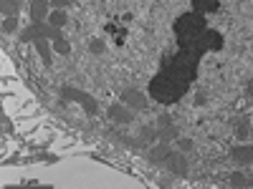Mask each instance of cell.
Here are the masks:
<instances>
[{
	"instance_id": "7402d4cb",
	"label": "cell",
	"mask_w": 253,
	"mask_h": 189,
	"mask_svg": "<svg viewBox=\"0 0 253 189\" xmlns=\"http://www.w3.org/2000/svg\"><path fill=\"white\" fill-rule=\"evenodd\" d=\"M193 139H187V136H177V149L180 152H193Z\"/></svg>"
},
{
	"instance_id": "4316f807",
	"label": "cell",
	"mask_w": 253,
	"mask_h": 189,
	"mask_svg": "<svg viewBox=\"0 0 253 189\" xmlns=\"http://www.w3.org/2000/svg\"><path fill=\"white\" fill-rule=\"evenodd\" d=\"M248 187H251V189H253V174H251V177H248Z\"/></svg>"
},
{
	"instance_id": "30bf717a",
	"label": "cell",
	"mask_w": 253,
	"mask_h": 189,
	"mask_svg": "<svg viewBox=\"0 0 253 189\" xmlns=\"http://www.w3.org/2000/svg\"><path fill=\"white\" fill-rule=\"evenodd\" d=\"M170 152H172V146H170V141H157L150 152H147V159H150L155 166H162L165 164V159L170 157Z\"/></svg>"
},
{
	"instance_id": "603a6c76",
	"label": "cell",
	"mask_w": 253,
	"mask_h": 189,
	"mask_svg": "<svg viewBox=\"0 0 253 189\" xmlns=\"http://www.w3.org/2000/svg\"><path fill=\"white\" fill-rule=\"evenodd\" d=\"M74 3L76 0H51V8H61L63 10V8H71Z\"/></svg>"
},
{
	"instance_id": "e0dca14e",
	"label": "cell",
	"mask_w": 253,
	"mask_h": 189,
	"mask_svg": "<svg viewBox=\"0 0 253 189\" xmlns=\"http://www.w3.org/2000/svg\"><path fill=\"white\" fill-rule=\"evenodd\" d=\"M51 46H53V51H56L58 56H69V53H71V43H69V38H66V35L56 38Z\"/></svg>"
},
{
	"instance_id": "5b68a950",
	"label": "cell",
	"mask_w": 253,
	"mask_h": 189,
	"mask_svg": "<svg viewBox=\"0 0 253 189\" xmlns=\"http://www.w3.org/2000/svg\"><path fill=\"white\" fill-rule=\"evenodd\" d=\"M165 169L170 172L172 177H187V172H190V166H187V161H185V152H170V157L165 159Z\"/></svg>"
},
{
	"instance_id": "cb8c5ba5",
	"label": "cell",
	"mask_w": 253,
	"mask_h": 189,
	"mask_svg": "<svg viewBox=\"0 0 253 189\" xmlns=\"http://www.w3.org/2000/svg\"><path fill=\"white\" fill-rule=\"evenodd\" d=\"M195 103H198V106H205V94H198L195 96Z\"/></svg>"
},
{
	"instance_id": "ffe728a7",
	"label": "cell",
	"mask_w": 253,
	"mask_h": 189,
	"mask_svg": "<svg viewBox=\"0 0 253 189\" xmlns=\"http://www.w3.org/2000/svg\"><path fill=\"white\" fill-rule=\"evenodd\" d=\"M89 51H91L94 56H101L104 51H107V43H104L101 38H91V40H89Z\"/></svg>"
},
{
	"instance_id": "52a82bcc",
	"label": "cell",
	"mask_w": 253,
	"mask_h": 189,
	"mask_svg": "<svg viewBox=\"0 0 253 189\" xmlns=\"http://www.w3.org/2000/svg\"><path fill=\"white\" fill-rule=\"evenodd\" d=\"M51 0H31L28 3V15H31V23H43L51 15Z\"/></svg>"
},
{
	"instance_id": "2e32d148",
	"label": "cell",
	"mask_w": 253,
	"mask_h": 189,
	"mask_svg": "<svg viewBox=\"0 0 253 189\" xmlns=\"http://www.w3.org/2000/svg\"><path fill=\"white\" fill-rule=\"evenodd\" d=\"M139 139H142V141H147V144L160 141V136H157V126H152V124H144L142 129H139Z\"/></svg>"
},
{
	"instance_id": "8992f818",
	"label": "cell",
	"mask_w": 253,
	"mask_h": 189,
	"mask_svg": "<svg viewBox=\"0 0 253 189\" xmlns=\"http://www.w3.org/2000/svg\"><path fill=\"white\" fill-rule=\"evenodd\" d=\"M157 136H160V141H177V136H180V131H177V126L172 124V116H160L157 119Z\"/></svg>"
},
{
	"instance_id": "484cf974",
	"label": "cell",
	"mask_w": 253,
	"mask_h": 189,
	"mask_svg": "<svg viewBox=\"0 0 253 189\" xmlns=\"http://www.w3.org/2000/svg\"><path fill=\"white\" fill-rule=\"evenodd\" d=\"M248 94L253 96V81H248Z\"/></svg>"
},
{
	"instance_id": "ba28073f",
	"label": "cell",
	"mask_w": 253,
	"mask_h": 189,
	"mask_svg": "<svg viewBox=\"0 0 253 189\" xmlns=\"http://www.w3.org/2000/svg\"><path fill=\"white\" fill-rule=\"evenodd\" d=\"M119 101L126 103V106L134 109V111H144L147 109V96L142 91H137V89H124L122 96H119Z\"/></svg>"
},
{
	"instance_id": "7c38bea8",
	"label": "cell",
	"mask_w": 253,
	"mask_h": 189,
	"mask_svg": "<svg viewBox=\"0 0 253 189\" xmlns=\"http://www.w3.org/2000/svg\"><path fill=\"white\" fill-rule=\"evenodd\" d=\"M53 43V40H48V38H41V40H36V43H33V48L38 51V56H41V61H43V66L46 68H51L53 66V58H51V46Z\"/></svg>"
},
{
	"instance_id": "277c9868",
	"label": "cell",
	"mask_w": 253,
	"mask_h": 189,
	"mask_svg": "<svg viewBox=\"0 0 253 189\" xmlns=\"http://www.w3.org/2000/svg\"><path fill=\"white\" fill-rule=\"evenodd\" d=\"M58 94H61L63 101H74V103H79V106L86 111L89 116H96V114H99V101H96L91 94L79 91V89H74V86H61Z\"/></svg>"
},
{
	"instance_id": "5bb4252c",
	"label": "cell",
	"mask_w": 253,
	"mask_h": 189,
	"mask_svg": "<svg viewBox=\"0 0 253 189\" xmlns=\"http://www.w3.org/2000/svg\"><path fill=\"white\" fill-rule=\"evenodd\" d=\"M48 23H51L53 28H63V26L69 23V15H66V10L53 8V10H51V15H48Z\"/></svg>"
},
{
	"instance_id": "ac0fdd59",
	"label": "cell",
	"mask_w": 253,
	"mask_h": 189,
	"mask_svg": "<svg viewBox=\"0 0 253 189\" xmlns=\"http://www.w3.org/2000/svg\"><path fill=\"white\" fill-rule=\"evenodd\" d=\"M228 184H230V187H236V189L248 187V177L241 174V172H233V174H230V179H228Z\"/></svg>"
},
{
	"instance_id": "7a4b0ae2",
	"label": "cell",
	"mask_w": 253,
	"mask_h": 189,
	"mask_svg": "<svg viewBox=\"0 0 253 189\" xmlns=\"http://www.w3.org/2000/svg\"><path fill=\"white\" fill-rule=\"evenodd\" d=\"M208 28V20H205V13H198V10H187L182 13L177 20H175V38L177 40H187V38H195L200 35L203 31Z\"/></svg>"
},
{
	"instance_id": "8fae6325",
	"label": "cell",
	"mask_w": 253,
	"mask_h": 189,
	"mask_svg": "<svg viewBox=\"0 0 253 189\" xmlns=\"http://www.w3.org/2000/svg\"><path fill=\"white\" fill-rule=\"evenodd\" d=\"M230 159H233L238 166H248L253 164V144H238L230 149Z\"/></svg>"
},
{
	"instance_id": "d4e9b609",
	"label": "cell",
	"mask_w": 253,
	"mask_h": 189,
	"mask_svg": "<svg viewBox=\"0 0 253 189\" xmlns=\"http://www.w3.org/2000/svg\"><path fill=\"white\" fill-rule=\"evenodd\" d=\"M170 184H172L170 177H162V179H160V187H170Z\"/></svg>"
},
{
	"instance_id": "9c48e42d",
	"label": "cell",
	"mask_w": 253,
	"mask_h": 189,
	"mask_svg": "<svg viewBox=\"0 0 253 189\" xmlns=\"http://www.w3.org/2000/svg\"><path fill=\"white\" fill-rule=\"evenodd\" d=\"M132 111H134V109H129L126 103L117 101V103H112V106H109V119L117 121V124H132V121H134Z\"/></svg>"
},
{
	"instance_id": "4fadbf2b",
	"label": "cell",
	"mask_w": 253,
	"mask_h": 189,
	"mask_svg": "<svg viewBox=\"0 0 253 189\" xmlns=\"http://www.w3.org/2000/svg\"><path fill=\"white\" fill-rule=\"evenodd\" d=\"M20 5H23L20 0H0V13H3V18H10V15L18 18Z\"/></svg>"
},
{
	"instance_id": "44dd1931",
	"label": "cell",
	"mask_w": 253,
	"mask_h": 189,
	"mask_svg": "<svg viewBox=\"0 0 253 189\" xmlns=\"http://www.w3.org/2000/svg\"><path fill=\"white\" fill-rule=\"evenodd\" d=\"M236 136H238V141H248V136H251V124L248 121H243L236 129Z\"/></svg>"
},
{
	"instance_id": "6da1fadb",
	"label": "cell",
	"mask_w": 253,
	"mask_h": 189,
	"mask_svg": "<svg viewBox=\"0 0 253 189\" xmlns=\"http://www.w3.org/2000/svg\"><path fill=\"white\" fill-rule=\"evenodd\" d=\"M187 91H190V83H185V81H180V78H175L170 73H165V71L155 73L152 81H150V96H152V101H160V103H165V106H167V103L180 101Z\"/></svg>"
},
{
	"instance_id": "3957f363",
	"label": "cell",
	"mask_w": 253,
	"mask_h": 189,
	"mask_svg": "<svg viewBox=\"0 0 253 189\" xmlns=\"http://www.w3.org/2000/svg\"><path fill=\"white\" fill-rule=\"evenodd\" d=\"M61 35H63L61 28H53L48 20H43V23H31L26 31H20V33H18V40H20V43H36V40H41V38L56 40V38H61Z\"/></svg>"
},
{
	"instance_id": "d6986e66",
	"label": "cell",
	"mask_w": 253,
	"mask_h": 189,
	"mask_svg": "<svg viewBox=\"0 0 253 189\" xmlns=\"http://www.w3.org/2000/svg\"><path fill=\"white\" fill-rule=\"evenodd\" d=\"M15 31H18V18H15V15L3 18V33H5V35H13Z\"/></svg>"
},
{
	"instance_id": "9a60e30c",
	"label": "cell",
	"mask_w": 253,
	"mask_h": 189,
	"mask_svg": "<svg viewBox=\"0 0 253 189\" xmlns=\"http://www.w3.org/2000/svg\"><path fill=\"white\" fill-rule=\"evenodd\" d=\"M218 0H193V10H198V13H213V10H218Z\"/></svg>"
}]
</instances>
